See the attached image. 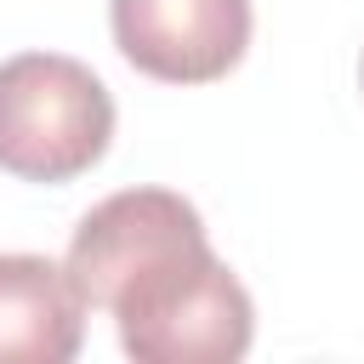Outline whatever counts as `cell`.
Listing matches in <instances>:
<instances>
[{"label":"cell","mask_w":364,"mask_h":364,"mask_svg":"<svg viewBox=\"0 0 364 364\" xmlns=\"http://www.w3.org/2000/svg\"><path fill=\"white\" fill-rule=\"evenodd\" d=\"M63 267L85 307L114 318L136 364H233L250 353V290L210 250L199 210L171 188H125L91 205Z\"/></svg>","instance_id":"1"},{"label":"cell","mask_w":364,"mask_h":364,"mask_svg":"<svg viewBox=\"0 0 364 364\" xmlns=\"http://www.w3.org/2000/svg\"><path fill=\"white\" fill-rule=\"evenodd\" d=\"M114 142L108 85L63 51L0 63V171L17 182H74Z\"/></svg>","instance_id":"2"},{"label":"cell","mask_w":364,"mask_h":364,"mask_svg":"<svg viewBox=\"0 0 364 364\" xmlns=\"http://www.w3.org/2000/svg\"><path fill=\"white\" fill-rule=\"evenodd\" d=\"M119 57L165 85H210L250 46V0H108Z\"/></svg>","instance_id":"3"},{"label":"cell","mask_w":364,"mask_h":364,"mask_svg":"<svg viewBox=\"0 0 364 364\" xmlns=\"http://www.w3.org/2000/svg\"><path fill=\"white\" fill-rule=\"evenodd\" d=\"M85 341V296L51 256H0V364H68Z\"/></svg>","instance_id":"4"},{"label":"cell","mask_w":364,"mask_h":364,"mask_svg":"<svg viewBox=\"0 0 364 364\" xmlns=\"http://www.w3.org/2000/svg\"><path fill=\"white\" fill-rule=\"evenodd\" d=\"M358 74H364V68H358Z\"/></svg>","instance_id":"5"}]
</instances>
